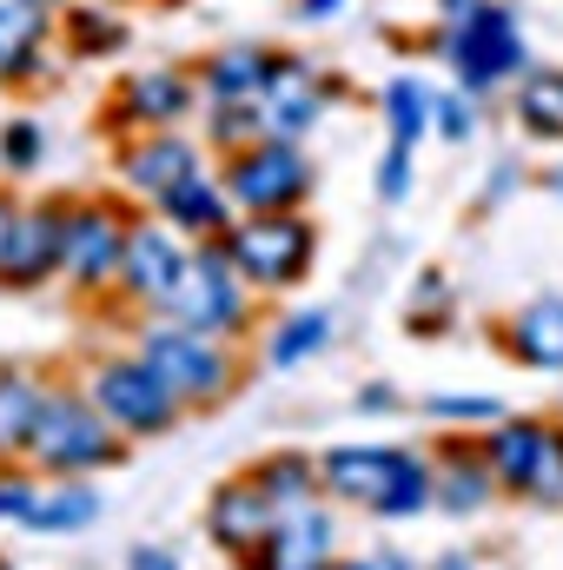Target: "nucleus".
Here are the masks:
<instances>
[{"instance_id": "f257e3e1", "label": "nucleus", "mask_w": 563, "mask_h": 570, "mask_svg": "<svg viewBox=\"0 0 563 570\" xmlns=\"http://www.w3.org/2000/svg\"><path fill=\"white\" fill-rule=\"evenodd\" d=\"M325 491L345 498V504H365L378 518H412L424 511L437 491H431V471L418 458L392 451V444H345L325 458Z\"/></svg>"}, {"instance_id": "f03ea898", "label": "nucleus", "mask_w": 563, "mask_h": 570, "mask_svg": "<svg viewBox=\"0 0 563 570\" xmlns=\"http://www.w3.org/2000/svg\"><path fill=\"white\" fill-rule=\"evenodd\" d=\"M27 451L47 471H93V464L120 458V425L100 405H87V399H40V419H33Z\"/></svg>"}, {"instance_id": "7ed1b4c3", "label": "nucleus", "mask_w": 563, "mask_h": 570, "mask_svg": "<svg viewBox=\"0 0 563 570\" xmlns=\"http://www.w3.org/2000/svg\"><path fill=\"white\" fill-rule=\"evenodd\" d=\"M226 259L253 285H292L312 259V233L298 219H285V213H253V219H239L226 233Z\"/></svg>"}, {"instance_id": "20e7f679", "label": "nucleus", "mask_w": 563, "mask_h": 570, "mask_svg": "<svg viewBox=\"0 0 563 570\" xmlns=\"http://www.w3.org/2000/svg\"><path fill=\"white\" fill-rule=\"evenodd\" d=\"M146 365L179 392V399H219L226 385H233V372H226V352L206 338V332H192V325H166V332H152L146 338Z\"/></svg>"}, {"instance_id": "39448f33", "label": "nucleus", "mask_w": 563, "mask_h": 570, "mask_svg": "<svg viewBox=\"0 0 563 570\" xmlns=\"http://www.w3.org/2000/svg\"><path fill=\"white\" fill-rule=\"evenodd\" d=\"M298 193H305V159L285 140L246 146V153L226 166V199H233L239 213H285Z\"/></svg>"}, {"instance_id": "423d86ee", "label": "nucleus", "mask_w": 563, "mask_h": 570, "mask_svg": "<svg viewBox=\"0 0 563 570\" xmlns=\"http://www.w3.org/2000/svg\"><path fill=\"white\" fill-rule=\"evenodd\" d=\"M192 332H233L239 318H246V298H239V273H233V259L226 253H199V259H186V273L172 285V298H166Z\"/></svg>"}, {"instance_id": "0eeeda50", "label": "nucleus", "mask_w": 563, "mask_h": 570, "mask_svg": "<svg viewBox=\"0 0 563 570\" xmlns=\"http://www.w3.org/2000/svg\"><path fill=\"white\" fill-rule=\"evenodd\" d=\"M93 405H100L120 431H166L179 392H172L146 358H127V365H107V372L93 379Z\"/></svg>"}, {"instance_id": "6e6552de", "label": "nucleus", "mask_w": 563, "mask_h": 570, "mask_svg": "<svg viewBox=\"0 0 563 570\" xmlns=\"http://www.w3.org/2000/svg\"><path fill=\"white\" fill-rule=\"evenodd\" d=\"M279 504L259 491V478H239V484H219L213 491V504H206V531L233 551V558H259L266 551V538L279 531Z\"/></svg>"}, {"instance_id": "1a4fd4ad", "label": "nucleus", "mask_w": 563, "mask_h": 570, "mask_svg": "<svg viewBox=\"0 0 563 570\" xmlns=\"http://www.w3.org/2000/svg\"><path fill=\"white\" fill-rule=\"evenodd\" d=\"M451 60H457V73H464L471 87H491V80H504V73L524 67V40H517L511 13L491 7L484 20H471V27L451 33Z\"/></svg>"}, {"instance_id": "9d476101", "label": "nucleus", "mask_w": 563, "mask_h": 570, "mask_svg": "<svg viewBox=\"0 0 563 570\" xmlns=\"http://www.w3.org/2000/svg\"><path fill=\"white\" fill-rule=\"evenodd\" d=\"M127 259V226L107 213V206H80L67 213V246H60V266L73 273L80 285H100L120 273Z\"/></svg>"}, {"instance_id": "9b49d317", "label": "nucleus", "mask_w": 563, "mask_h": 570, "mask_svg": "<svg viewBox=\"0 0 563 570\" xmlns=\"http://www.w3.org/2000/svg\"><path fill=\"white\" fill-rule=\"evenodd\" d=\"M60 246H67V213H20L13 239H7V259H0V279L7 285L47 279L60 266Z\"/></svg>"}, {"instance_id": "f8f14e48", "label": "nucleus", "mask_w": 563, "mask_h": 570, "mask_svg": "<svg viewBox=\"0 0 563 570\" xmlns=\"http://www.w3.org/2000/svg\"><path fill=\"white\" fill-rule=\"evenodd\" d=\"M259 570H332V518L325 511H285L266 538Z\"/></svg>"}, {"instance_id": "ddd939ff", "label": "nucleus", "mask_w": 563, "mask_h": 570, "mask_svg": "<svg viewBox=\"0 0 563 570\" xmlns=\"http://www.w3.org/2000/svg\"><path fill=\"white\" fill-rule=\"evenodd\" d=\"M253 114H259V134H273V140L305 134V127L318 120V100H312L305 67H273V73H266V94L253 100Z\"/></svg>"}, {"instance_id": "4468645a", "label": "nucleus", "mask_w": 563, "mask_h": 570, "mask_svg": "<svg viewBox=\"0 0 563 570\" xmlns=\"http://www.w3.org/2000/svg\"><path fill=\"white\" fill-rule=\"evenodd\" d=\"M179 273H186V259H179V246H172L159 226H140V233H127V259H120V279L134 285L140 298H172Z\"/></svg>"}, {"instance_id": "2eb2a0df", "label": "nucleus", "mask_w": 563, "mask_h": 570, "mask_svg": "<svg viewBox=\"0 0 563 570\" xmlns=\"http://www.w3.org/2000/svg\"><path fill=\"white\" fill-rule=\"evenodd\" d=\"M511 352L537 372H563V298H537L511 325Z\"/></svg>"}, {"instance_id": "dca6fc26", "label": "nucleus", "mask_w": 563, "mask_h": 570, "mask_svg": "<svg viewBox=\"0 0 563 570\" xmlns=\"http://www.w3.org/2000/svg\"><path fill=\"white\" fill-rule=\"evenodd\" d=\"M199 166H192V146H179V140H146L127 153V179L140 186V193H152V199H166L172 186H186Z\"/></svg>"}, {"instance_id": "f3484780", "label": "nucleus", "mask_w": 563, "mask_h": 570, "mask_svg": "<svg viewBox=\"0 0 563 570\" xmlns=\"http://www.w3.org/2000/svg\"><path fill=\"white\" fill-rule=\"evenodd\" d=\"M544 438L551 431L531 425V419H517V425H497L491 431V451H484V464L497 471V484H531V471H537V458H544Z\"/></svg>"}, {"instance_id": "a211bd4d", "label": "nucleus", "mask_w": 563, "mask_h": 570, "mask_svg": "<svg viewBox=\"0 0 563 570\" xmlns=\"http://www.w3.org/2000/svg\"><path fill=\"white\" fill-rule=\"evenodd\" d=\"M159 206H166V219H172V226H186V233H233V219H226V206H233V199H226L219 186H206L199 173H192L186 186H172Z\"/></svg>"}, {"instance_id": "6ab92c4d", "label": "nucleus", "mask_w": 563, "mask_h": 570, "mask_svg": "<svg viewBox=\"0 0 563 570\" xmlns=\"http://www.w3.org/2000/svg\"><path fill=\"white\" fill-rule=\"evenodd\" d=\"M93 518H100V498H93L87 484L47 491V498L27 504V524H33V531H80V524H93Z\"/></svg>"}, {"instance_id": "aec40b11", "label": "nucleus", "mask_w": 563, "mask_h": 570, "mask_svg": "<svg viewBox=\"0 0 563 570\" xmlns=\"http://www.w3.org/2000/svg\"><path fill=\"white\" fill-rule=\"evenodd\" d=\"M517 120L537 140H563V73H531L517 94Z\"/></svg>"}, {"instance_id": "412c9836", "label": "nucleus", "mask_w": 563, "mask_h": 570, "mask_svg": "<svg viewBox=\"0 0 563 570\" xmlns=\"http://www.w3.org/2000/svg\"><path fill=\"white\" fill-rule=\"evenodd\" d=\"M186 107H192V94H186L179 73H140V80L127 87V114H134V120H179Z\"/></svg>"}, {"instance_id": "4be33fe9", "label": "nucleus", "mask_w": 563, "mask_h": 570, "mask_svg": "<svg viewBox=\"0 0 563 570\" xmlns=\"http://www.w3.org/2000/svg\"><path fill=\"white\" fill-rule=\"evenodd\" d=\"M33 419H40V392H33L27 379L0 372V451H27Z\"/></svg>"}, {"instance_id": "5701e85b", "label": "nucleus", "mask_w": 563, "mask_h": 570, "mask_svg": "<svg viewBox=\"0 0 563 570\" xmlns=\"http://www.w3.org/2000/svg\"><path fill=\"white\" fill-rule=\"evenodd\" d=\"M33 40H40V7L33 0H0V73H27Z\"/></svg>"}, {"instance_id": "b1692460", "label": "nucleus", "mask_w": 563, "mask_h": 570, "mask_svg": "<svg viewBox=\"0 0 563 570\" xmlns=\"http://www.w3.org/2000/svg\"><path fill=\"white\" fill-rule=\"evenodd\" d=\"M491 478H497L491 464H477V458H451L444 478H431V491H437L451 511H477V504L491 498Z\"/></svg>"}, {"instance_id": "393cba45", "label": "nucleus", "mask_w": 563, "mask_h": 570, "mask_svg": "<svg viewBox=\"0 0 563 570\" xmlns=\"http://www.w3.org/2000/svg\"><path fill=\"white\" fill-rule=\"evenodd\" d=\"M253 478H259V491H266L279 511H305V504H312V484H318L305 458H273V464H259Z\"/></svg>"}, {"instance_id": "a878e982", "label": "nucleus", "mask_w": 563, "mask_h": 570, "mask_svg": "<svg viewBox=\"0 0 563 570\" xmlns=\"http://www.w3.org/2000/svg\"><path fill=\"white\" fill-rule=\"evenodd\" d=\"M266 73H273V67H266L259 53H219V60H213V94H219V100H259V94H266Z\"/></svg>"}, {"instance_id": "bb28decb", "label": "nucleus", "mask_w": 563, "mask_h": 570, "mask_svg": "<svg viewBox=\"0 0 563 570\" xmlns=\"http://www.w3.org/2000/svg\"><path fill=\"white\" fill-rule=\"evenodd\" d=\"M431 107H437V100H431V94H424L418 80H392V87H385V114H392V140L398 146H412L424 134V120H431Z\"/></svg>"}, {"instance_id": "cd10ccee", "label": "nucleus", "mask_w": 563, "mask_h": 570, "mask_svg": "<svg viewBox=\"0 0 563 570\" xmlns=\"http://www.w3.org/2000/svg\"><path fill=\"white\" fill-rule=\"evenodd\" d=\"M325 312H298V318H285L279 325V338H273V365H298L305 352H318L325 345Z\"/></svg>"}, {"instance_id": "c85d7f7f", "label": "nucleus", "mask_w": 563, "mask_h": 570, "mask_svg": "<svg viewBox=\"0 0 563 570\" xmlns=\"http://www.w3.org/2000/svg\"><path fill=\"white\" fill-rule=\"evenodd\" d=\"M405 186H412V146L392 140V153H385V173H378V193H385V199H398Z\"/></svg>"}, {"instance_id": "c756f323", "label": "nucleus", "mask_w": 563, "mask_h": 570, "mask_svg": "<svg viewBox=\"0 0 563 570\" xmlns=\"http://www.w3.org/2000/svg\"><path fill=\"white\" fill-rule=\"evenodd\" d=\"M7 166H33V159H40V127H27V120H20V127H7Z\"/></svg>"}, {"instance_id": "7c9ffc66", "label": "nucleus", "mask_w": 563, "mask_h": 570, "mask_svg": "<svg viewBox=\"0 0 563 570\" xmlns=\"http://www.w3.org/2000/svg\"><path fill=\"white\" fill-rule=\"evenodd\" d=\"M437 419H497V399H437Z\"/></svg>"}, {"instance_id": "2f4dec72", "label": "nucleus", "mask_w": 563, "mask_h": 570, "mask_svg": "<svg viewBox=\"0 0 563 570\" xmlns=\"http://www.w3.org/2000/svg\"><path fill=\"white\" fill-rule=\"evenodd\" d=\"M437 127H444L451 140H464V134H471V107H464L457 94H451V100H437Z\"/></svg>"}, {"instance_id": "473e14b6", "label": "nucleus", "mask_w": 563, "mask_h": 570, "mask_svg": "<svg viewBox=\"0 0 563 570\" xmlns=\"http://www.w3.org/2000/svg\"><path fill=\"white\" fill-rule=\"evenodd\" d=\"M491 13V0H444V20H451V33L457 27H471V20H484Z\"/></svg>"}, {"instance_id": "72a5a7b5", "label": "nucleus", "mask_w": 563, "mask_h": 570, "mask_svg": "<svg viewBox=\"0 0 563 570\" xmlns=\"http://www.w3.org/2000/svg\"><path fill=\"white\" fill-rule=\"evenodd\" d=\"M27 504H33V491H20V484H0V518L13 511V518H27Z\"/></svg>"}, {"instance_id": "f704fd0d", "label": "nucleus", "mask_w": 563, "mask_h": 570, "mask_svg": "<svg viewBox=\"0 0 563 570\" xmlns=\"http://www.w3.org/2000/svg\"><path fill=\"white\" fill-rule=\"evenodd\" d=\"M134 570H179L166 551H134Z\"/></svg>"}, {"instance_id": "c9c22d12", "label": "nucleus", "mask_w": 563, "mask_h": 570, "mask_svg": "<svg viewBox=\"0 0 563 570\" xmlns=\"http://www.w3.org/2000/svg\"><path fill=\"white\" fill-rule=\"evenodd\" d=\"M13 219H20V213H13V206L0 199V259H7V239H13Z\"/></svg>"}, {"instance_id": "e433bc0d", "label": "nucleus", "mask_w": 563, "mask_h": 570, "mask_svg": "<svg viewBox=\"0 0 563 570\" xmlns=\"http://www.w3.org/2000/svg\"><path fill=\"white\" fill-rule=\"evenodd\" d=\"M332 570H405L398 558H365V564H332Z\"/></svg>"}, {"instance_id": "4c0bfd02", "label": "nucleus", "mask_w": 563, "mask_h": 570, "mask_svg": "<svg viewBox=\"0 0 563 570\" xmlns=\"http://www.w3.org/2000/svg\"><path fill=\"white\" fill-rule=\"evenodd\" d=\"M298 7H305V13H332L338 0H298Z\"/></svg>"}, {"instance_id": "58836bf2", "label": "nucleus", "mask_w": 563, "mask_h": 570, "mask_svg": "<svg viewBox=\"0 0 563 570\" xmlns=\"http://www.w3.org/2000/svg\"><path fill=\"white\" fill-rule=\"evenodd\" d=\"M444 570H464V564H444Z\"/></svg>"}, {"instance_id": "ea45409f", "label": "nucleus", "mask_w": 563, "mask_h": 570, "mask_svg": "<svg viewBox=\"0 0 563 570\" xmlns=\"http://www.w3.org/2000/svg\"><path fill=\"white\" fill-rule=\"evenodd\" d=\"M0 570H7V564H0Z\"/></svg>"}]
</instances>
